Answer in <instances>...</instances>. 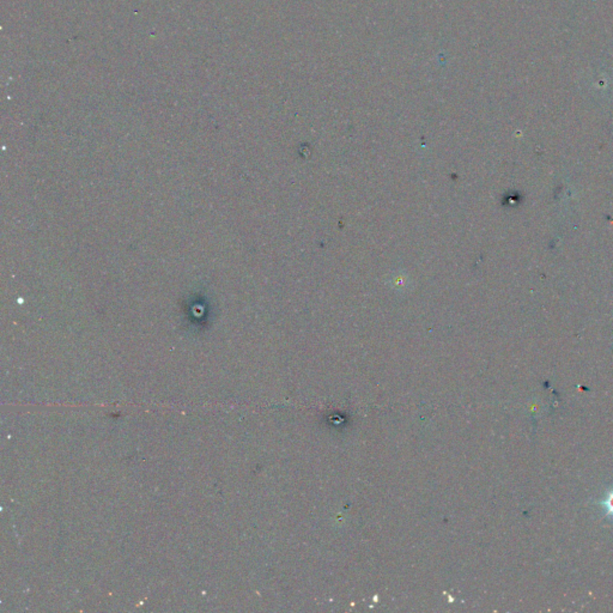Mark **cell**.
Returning <instances> with one entry per match:
<instances>
[{
  "mask_svg": "<svg viewBox=\"0 0 613 613\" xmlns=\"http://www.w3.org/2000/svg\"><path fill=\"white\" fill-rule=\"evenodd\" d=\"M600 505L604 509L606 517L613 519V489L609 490V493H606L605 498L600 501Z\"/></svg>",
  "mask_w": 613,
  "mask_h": 613,
  "instance_id": "cell-1",
  "label": "cell"
}]
</instances>
